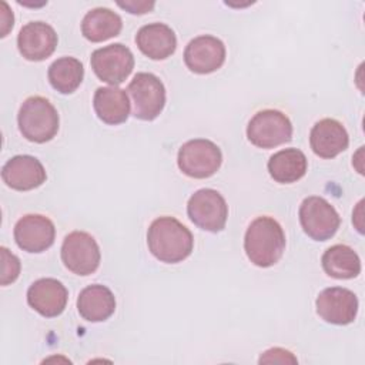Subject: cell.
<instances>
[{
  "mask_svg": "<svg viewBox=\"0 0 365 365\" xmlns=\"http://www.w3.org/2000/svg\"><path fill=\"white\" fill-rule=\"evenodd\" d=\"M150 252L165 264H177L185 259L194 247L191 231L174 217L155 218L147 231Z\"/></svg>",
  "mask_w": 365,
  "mask_h": 365,
  "instance_id": "6da1fadb",
  "label": "cell"
},
{
  "mask_svg": "<svg viewBox=\"0 0 365 365\" xmlns=\"http://www.w3.org/2000/svg\"><path fill=\"white\" fill-rule=\"evenodd\" d=\"M57 46L54 29L44 21H30L21 27L17 36L20 54L30 61H41L50 57Z\"/></svg>",
  "mask_w": 365,
  "mask_h": 365,
  "instance_id": "5bb4252c",
  "label": "cell"
},
{
  "mask_svg": "<svg viewBox=\"0 0 365 365\" xmlns=\"http://www.w3.org/2000/svg\"><path fill=\"white\" fill-rule=\"evenodd\" d=\"M299 222L304 232L315 241L329 240L339 228L341 218L334 205L322 197H307L299 205Z\"/></svg>",
  "mask_w": 365,
  "mask_h": 365,
  "instance_id": "52a82bcc",
  "label": "cell"
},
{
  "mask_svg": "<svg viewBox=\"0 0 365 365\" xmlns=\"http://www.w3.org/2000/svg\"><path fill=\"white\" fill-rule=\"evenodd\" d=\"M121 29V17L106 7H96L87 11L81 20V33L93 43H100L115 37L120 34Z\"/></svg>",
  "mask_w": 365,
  "mask_h": 365,
  "instance_id": "44dd1931",
  "label": "cell"
},
{
  "mask_svg": "<svg viewBox=\"0 0 365 365\" xmlns=\"http://www.w3.org/2000/svg\"><path fill=\"white\" fill-rule=\"evenodd\" d=\"M0 257H1V285H9L14 282L20 274V259L10 252L6 247L0 248Z\"/></svg>",
  "mask_w": 365,
  "mask_h": 365,
  "instance_id": "d4e9b609",
  "label": "cell"
},
{
  "mask_svg": "<svg viewBox=\"0 0 365 365\" xmlns=\"http://www.w3.org/2000/svg\"><path fill=\"white\" fill-rule=\"evenodd\" d=\"M117 4L120 7L128 10L133 14H144V13L153 10V7H154V1H125V3L118 1Z\"/></svg>",
  "mask_w": 365,
  "mask_h": 365,
  "instance_id": "4316f807",
  "label": "cell"
},
{
  "mask_svg": "<svg viewBox=\"0 0 365 365\" xmlns=\"http://www.w3.org/2000/svg\"><path fill=\"white\" fill-rule=\"evenodd\" d=\"M58 113L44 97L33 96L23 101L17 123L24 138L33 143H47L58 131Z\"/></svg>",
  "mask_w": 365,
  "mask_h": 365,
  "instance_id": "3957f363",
  "label": "cell"
},
{
  "mask_svg": "<svg viewBox=\"0 0 365 365\" xmlns=\"http://www.w3.org/2000/svg\"><path fill=\"white\" fill-rule=\"evenodd\" d=\"M135 43L143 54L153 60L170 57L177 47V37L173 29L164 23L143 26L135 36Z\"/></svg>",
  "mask_w": 365,
  "mask_h": 365,
  "instance_id": "ac0fdd59",
  "label": "cell"
},
{
  "mask_svg": "<svg viewBox=\"0 0 365 365\" xmlns=\"http://www.w3.org/2000/svg\"><path fill=\"white\" fill-rule=\"evenodd\" d=\"M68 292L56 278H41L34 281L27 289V302L46 318L60 315L67 304Z\"/></svg>",
  "mask_w": 365,
  "mask_h": 365,
  "instance_id": "9a60e30c",
  "label": "cell"
},
{
  "mask_svg": "<svg viewBox=\"0 0 365 365\" xmlns=\"http://www.w3.org/2000/svg\"><path fill=\"white\" fill-rule=\"evenodd\" d=\"M184 61L192 73H212L225 61V46L214 36H198L187 44L184 50Z\"/></svg>",
  "mask_w": 365,
  "mask_h": 365,
  "instance_id": "7c38bea8",
  "label": "cell"
},
{
  "mask_svg": "<svg viewBox=\"0 0 365 365\" xmlns=\"http://www.w3.org/2000/svg\"><path fill=\"white\" fill-rule=\"evenodd\" d=\"M127 91L133 98L135 118L151 121L160 115L165 106V88L163 81L151 73H137Z\"/></svg>",
  "mask_w": 365,
  "mask_h": 365,
  "instance_id": "8992f818",
  "label": "cell"
},
{
  "mask_svg": "<svg viewBox=\"0 0 365 365\" xmlns=\"http://www.w3.org/2000/svg\"><path fill=\"white\" fill-rule=\"evenodd\" d=\"M222 163L218 145L205 138L190 140L178 150V168L191 178H208L214 175Z\"/></svg>",
  "mask_w": 365,
  "mask_h": 365,
  "instance_id": "277c9868",
  "label": "cell"
},
{
  "mask_svg": "<svg viewBox=\"0 0 365 365\" xmlns=\"http://www.w3.org/2000/svg\"><path fill=\"white\" fill-rule=\"evenodd\" d=\"M1 178L13 190L29 191L40 187L47 175L43 164L33 155H16L1 168Z\"/></svg>",
  "mask_w": 365,
  "mask_h": 365,
  "instance_id": "2e32d148",
  "label": "cell"
},
{
  "mask_svg": "<svg viewBox=\"0 0 365 365\" xmlns=\"http://www.w3.org/2000/svg\"><path fill=\"white\" fill-rule=\"evenodd\" d=\"M93 106L97 117L110 125L124 123L130 114L128 96L125 90L115 86L97 88L94 93Z\"/></svg>",
  "mask_w": 365,
  "mask_h": 365,
  "instance_id": "ffe728a7",
  "label": "cell"
},
{
  "mask_svg": "<svg viewBox=\"0 0 365 365\" xmlns=\"http://www.w3.org/2000/svg\"><path fill=\"white\" fill-rule=\"evenodd\" d=\"M324 271L336 279L355 278L361 272V259L358 254L345 244H336L329 247L322 258Z\"/></svg>",
  "mask_w": 365,
  "mask_h": 365,
  "instance_id": "603a6c76",
  "label": "cell"
},
{
  "mask_svg": "<svg viewBox=\"0 0 365 365\" xmlns=\"http://www.w3.org/2000/svg\"><path fill=\"white\" fill-rule=\"evenodd\" d=\"M100 248L93 235L86 231H73L61 245V261L77 275H90L100 265Z\"/></svg>",
  "mask_w": 365,
  "mask_h": 365,
  "instance_id": "9c48e42d",
  "label": "cell"
},
{
  "mask_svg": "<svg viewBox=\"0 0 365 365\" xmlns=\"http://www.w3.org/2000/svg\"><path fill=\"white\" fill-rule=\"evenodd\" d=\"M48 81L54 90L61 94H70L77 90L84 77V68L80 60L66 56L51 63L48 67Z\"/></svg>",
  "mask_w": 365,
  "mask_h": 365,
  "instance_id": "cb8c5ba5",
  "label": "cell"
},
{
  "mask_svg": "<svg viewBox=\"0 0 365 365\" xmlns=\"http://www.w3.org/2000/svg\"><path fill=\"white\" fill-rule=\"evenodd\" d=\"M187 212L190 220L198 228L218 232L225 227L228 205L218 191L212 188H201L190 197Z\"/></svg>",
  "mask_w": 365,
  "mask_h": 365,
  "instance_id": "ba28073f",
  "label": "cell"
},
{
  "mask_svg": "<svg viewBox=\"0 0 365 365\" xmlns=\"http://www.w3.org/2000/svg\"><path fill=\"white\" fill-rule=\"evenodd\" d=\"M259 364H297V358L292 352L284 348H271L259 356Z\"/></svg>",
  "mask_w": 365,
  "mask_h": 365,
  "instance_id": "484cf974",
  "label": "cell"
},
{
  "mask_svg": "<svg viewBox=\"0 0 365 365\" xmlns=\"http://www.w3.org/2000/svg\"><path fill=\"white\" fill-rule=\"evenodd\" d=\"M90 61L96 76L111 86L123 83L134 68L133 53L121 43L97 48Z\"/></svg>",
  "mask_w": 365,
  "mask_h": 365,
  "instance_id": "30bf717a",
  "label": "cell"
},
{
  "mask_svg": "<svg viewBox=\"0 0 365 365\" xmlns=\"http://www.w3.org/2000/svg\"><path fill=\"white\" fill-rule=\"evenodd\" d=\"M309 144L318 157L334 158L348 148L349 137L339 121L322 118L311 128Z\"/></svg>",
  "mask_w": 365,
  "mask_h": 365,
  "instance_id": "e0dca14e",
  "label": "cell"
},
{
  "mask_svg": "<svg viewBox=\"0 0 365 365\" xmlns=\"http://www.w3.org/2000/svg\"><path fill=\"white\" fill-rule=\"evenodd\" d=\"M247 137L255 147L274 148L291 140L292 124L289 118L278 110H262L250 120Z\"/></svg>",
  "mask_w": 365,
  "mask_h": 365,
  "instance_id": "5b68a950",
  "label": "cell"
},
{
  "mask_svg": "<svg viewBox=\"0 0 365 365\" xmlns=\"http://www.w3.org/2000/svg\"><path fill=\"white\" fill-rule=\"evenodd\" d=\"M1 6H3L4 10L1 11V34L0 36L4 37V36H7L9 30L13 27L14 17H13V13L10 11V9H9L6 1H1Z\"/></svg>",
  "mask_w": 365,
  "mask_h": 365,
  "instance_id": "83f0119b",
  "label": "cell"
},
{
  "mask_svg": "<svg viewBox=\"0 0 365 365\" xmlns=\"http://www.w3.org/2000/svg\"><path fill=\"white\" fill-rule=\"evenodd\" d=\"M308 161L298 148H285L268 160V173L279 184H291L302 178L307 173Z\"/></svg>",
  "mask_w": 365,
  "mask_h": 365,
  "instance_id": "7402d4cb",
  "label": "cell"
},
{
  "mask_svg": "<svg viewBox=\"0 0 365 365\" xmlns=\"http://www.w3.org/2000/svg\"><path fill=\"white\" fill-rule=\"evenodd\" d=\"M244 250L257 267L268 268L277 264L285 250V234L279 222L268 215L255 218L247 228Z\"/></svg>",
  "mask_w": 365,
  "mask_h": 365,
  "instance_id": "7a4b0ae2",
  "label": "cell"
},
{
  "mask_svg": "<svg viewBox=\"0 0 365 365\" xmlns=\"http://www.w3.org/2000/svg\"><path fill=\"white\" fill-rule=\"evenodd\" d=\"M318 315L329 324L346 325L354 322L358 312L356 295L342 287L325 288L315 301Z\"/></svg>",
  "mask_w": 365,
  "mask_h": 365,
  "instance_id": "8fae6325",
  "label": "cell"
},
{
  "mask_svg": "<svg viewBox=\"0 0 365 365\" xmlns=\"http://www.w3.org/2000/svg\"><path fill=\"white\" fill-rule=\"evenodd\" d=\"M56 228L50 218L40 214H27L14 225V240L19 248L27 252H41L54 242Z\"/></svg>",
  "mask_w": 365,
  "mask_h": 365,
  "instance_id": "4fadbf2b",
  "label": "cell"
},
{
  "mask_svg": "<svg viewBox=\"0 0 365 365\" xmlns=\"http://www.w3.org/2000/svg\"><path fill=\"white\" fill-rule=\"evenodd\" d=\"M78 314L90 322L108 319L115 311L114 294L106 285L94 284L86 287L77 298Z\"/></svg>",
  "mask_w": 365,
  "mask_h": 365,
  "instance_id": "d6986e66",
  "label": "cell"
}]
</instances>
